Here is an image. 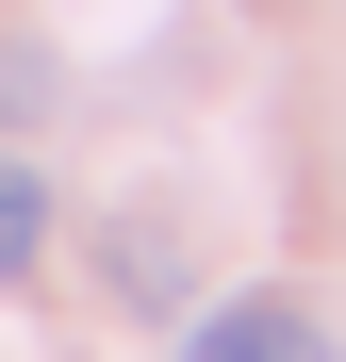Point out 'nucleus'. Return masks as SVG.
Instances as JSON below:
<instances>
[{"instance_id": "20e7f679", "label": "nucleus", "mask_w": 346, "mask_h": 362, "mask_svg": "<svg viewBox=\"0 0 346 362\" xmlns=\"http://www.w3.org/2000/svg\"><path fill=\"white\" fill-rule=\"evenodd\" d=\"M33 115H50V49H33V33H0V132H33Z\"/></svg>"}, {"instance_id": "7ed1b4c3", "label": "nucleus", "mask_w": 346, "mask_h": 362, "mask_svg": "<svg viewBox=\"0 0 346 362\" xmlns=\"http://www.w3.org/2000/svg\"><path fill=\"white\" fill-rule=\"evenodd\" d=\"M33 264H50V181L0 148V280H33Z\"/></svg>"}, {"instance_id": "f257e3e1", "label": "nucleus", "mask_w": 346, "mask_h": 362, "mask_svg": "<svg viewBox=\"0 0 346 362\" xmlns=\"http://www.w3.org/2000/svg\"><path fill=\"white\" fill-rule=\"evenodd\" d=\"M182 362H346V346L297 313V296H214V313L182 329Z\"/></svg>"}, {"instance_id": "f03ea898", "label": "nucleus", "mask_w": 346, "mask_h": 362, "mask_svg": "<svg viewBox=\"0 0 346 362\" xmlns=\"http://www.w3.org/2000/svg\"><path fill=\"white\" fill-rule=\"evenodd\" d=\"M115 296H132V313H165V296H182V230H165V214H115Z\"/></svg>"}]
</instances>
